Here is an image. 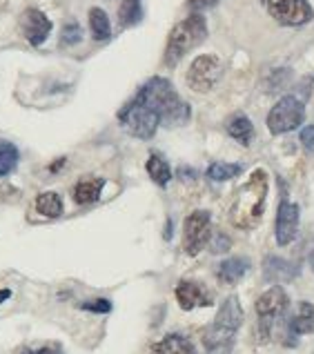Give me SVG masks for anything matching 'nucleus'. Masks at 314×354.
<instances>
[{"instance_id": "obj_1", "label": "nucleus", "mask_w": 314, "mask_h": 354, "mask_svg": "<svg viewBox=\"0 0 314 354\" xmlns=\"http://www.w3.org/2000/svg\"><path fill=\"white\" fill-rule=\"evenodd\" d=\"M270 192V176L266 169H255L250 178L239 187L230 205V223L239 230H255L266 212Z\"/></svg>"}, {"instance_id": "obj_2", "label": "nucleus", "mask_w": 314, "mask_h": 354, "mask_svg": "<svg viewBox=\"0 0 314 354\" xmlns=\"http://www.w3.org/2000/svg\"><path fill=\"white\" fill-rule=\"evenodd\" d=\"M136 98L160 118V125H167V127L185 125L192 116L190 105L176 94L174 85H172L167 78H160V76L149 78L147 83L138 89Z\"/></svg>"}, {"instance_id": "obj_3", "label": "nucleus", "mask_w": 314, "mask_h": 354, "mask_svg": "<svg viewBox=\"0 0 314 354\" xmlns=\"http://www.w3.org/2000/svg\"><path fill=\"white\" fill-rule=\"evenodd\" d=\"M243 323V308L239 297H228L221 303V308L216 312L212 326L203 332V346L210 354H221L225 352L232 341H234L237 332Z\"/></svg>"}, {"instance_id": "obj_4", "label": "nucleus", "mask_w": 314, "mask_h": 354, "mask_svg": "<svg viewBox=\"0 0 314 354\" xmlns=\"http://www.w3.org/2000/svg\"><path fill=\"white\" fill-rule=\"evenodd\" d=\"M207 38V20L201 14H190L185 20H181L178 25L169 32L167 45L163 60L167 67H176L178 60L185 54H190L192 49L198 47Z\"/></svg>"}, {"instance_id": "obj_5", "label": "nucleus", "mask_w": 314, "mask_h": 354, "mask_svg": "<svg viewBox=\"0 0 314 354\" xmlns=\"http://www.w3.org/2000/svg\"><path fill=\"white\" fill-rule=\"evenodd\" d=\"M288 308H290V297L281 286H272L257 299L255 312H257L259 343H268L272 339V330H275L277 321L288 312Z\"/></svg>"}, {"instance_id": "obj_6", "label": "nucleus", "mask_w": 314, "mask_h": 354, "mask_svg": "<svg viewBox=\"0 0 314 354\" xmlns=\"http://www.w3.org/2000/svg\"><path fill=\"white\" fill-rule=\"evenodd\" d=\"M118 123L123 125L134 138L149 140L156 134V129L160 127V118L151 112L147 105L140 103L138 98H134L118 112Z\"/></svg>"}, {"instance_id": "obj_7", "label": "nucleus", "mask_w": 314, "mask_h": 354, "mask_svg": "<svg viewBox=\"0 0 314 354\" xmlns=\"http://www.w3.org/2000/svg\"><path fill=\"white\" fill-rule=\"evenodd\" d=\"M221 76H223L221 58L214 54H201L198 58L192 60L185 80H187V87L192 89V92L207 94L219 85Z\"/></svg>"}, {"instance_id": "obj_8", "label": "nucleus", "mask_w": 314, "mask_h": 354, "mask_svg": "<svg viewBox=\"0 0 314 354\" xmlns=\"http://www.w3.org/2000/svg\"><path fill=\"white\" fill-rule=\"evenodd\" d=\"M306 118V105L299 96H283L268 114V129L272 134H288V131L301 127Z\"/></svg>"}, {"instance_id": "obj_9", "label": "nucleus", "mask_w": 314, "mask_h": 354, "mask_svg": "<svg viewBox=\"0 0 314 354\" xmlns=\"http://www.w3.org/2000/svg\"><path fill=\"white\" fill-rule=\"evenodd\" d=\"M261 5L283 27H301L314 18L308 0H261Z\"/></svg>"}, {"instance_id": "obj_10", "label": "nucleus", "mask_w": 314, "mask_h": 354, "mask_svg": "<svg viewBox=\"0 0 314 354\" xmlns=\"http://www.w3.org/2000/svg\"><path fill=\"white\" fill-rule=\"evenodd\" d=\"M212 239V218L210 212L196 209L183 223V250L187 257H198L207 248Z\"/></svg>"}, {"instance_id": "obj_11", "label": "nucleus", "mask_w": 314, "mask_h": 354, "mask_svg": "<svg viewBox=\"0 0 314 354\" xmlns=\"http://www.w3.org/2000/svg\"><path fill=\"white\" fill-rule=\"evenodd\" d=\"M20 29H23V36L27 38L29 45L40 47L52 34V20H49L40 9L29 7L20 14Z\"/></svg>"}, {"instance_id": "obj_12", "label": "nucleus", "mask_w": 314, "mask_h": 354, "mask_svg": "<svg viewBox=\"0 0 314 354\" xmlns=\"http://www.w3.org/2000/svg\"><path fill=\"white\" fill-rule=\"evenodd\" d=\"M297 234H299V205L283 198L277 209V225H275L277 245L281 248L290 245L297 239Z\"/></svg>"}, {"instance_id": "obj_13", "label": "nucleus", "mask_w": 314, "mask_h": 354, "mask_svg": "<svg viewBox=\"0 0 314 354\" xmlns=\"http://www.w3.org/2000/svg\"><path fill=\"white\" fill-rule=\"evenodd\" d=\"M174 295H176L178 306L183 308L185 312L194 310V308H207V306L214 303V299H212V295L207 292L205 286H201V283L190 281V279L178 281Z\"/></svg>"}, {"instance_id": "obj_14", "label": "nucleus", "mask_w": 314, "mask_h": 354, "mask_svg": "<svg viewBox=\"0 0 314 354\" xmlns=\"http://www.w3.org/2000/svg\"><path fill=\"white\" fill-rule=\"evenodd\" d=\"M314 332V303L301 301L299 306L292 312V317L288 321V335H290V346H295L297 337L312 335Z\"/></svg>"}, {"instance_id": "obj_15", "label": "nucleus", "mask_w": 314, "mask_h": 354, "mask_svg": "<svg viewBox=\"0 0 314 354\" xmlns=\"http://www.w3.org/2000/svg\"><path fill=\"white\" fill-rule=\"evenodd\" d=\"M299 266L297 263H290L288 259H281L270 254L263 259V279L270 283H288L295 281L299 277Z\"/></svg>"}, {"instance_id": "obj_16", "label": "nucleus", "mask_w": 314, "mask_h": 354, "mask_svg": "<svg viewBox=\"0 0 314 354\" xmlns=\"http://www.w3.org/2000/svg\"><path fill=\"white\" fill-rule=\"evenodd\" d=\"M252 268L250 259L246 257H232V259H225L219 263L216 268V277L221 283H225V286H234V283H239L243 277L248 274Z\"/></svg>"}, {"instance_id": "obj_17", "label": "nucleus", "mask_w": 314, "mask_h": 354, "mask_svg": "<svg viewBox=\"0 0 314 354\" xmlns=\"http://www.w3.org/2000/svg\"><path fill=\"white\" fill-rule=\"evenodd\" d=\"M151 354H196V348L187 337L172 332L151 346Z\"/></svg>"}, {"instance_id": "obj_18", "label": "nucleus", "mask_w": 314, "mask_h": 354, "mask_svg": "<svg viewBox=\"0 0 314 354\" xmlns=\"http://www.w3.org/2000/svg\"><path fill=\"white\" fill-rule=\"evenodd\" d=\"M225 129H228V134L237 140V143H241V145H252V140H255V125H252V120L246 116V114H234L230 120H228V125H225Z\"/></svg>"}, {"instance_id": "obj_19", "label": "nucleus", "mask_w": 314, "mask_h": 354, "mask_svg": "<svg viewBox=\"0 0 314 354\" xmlns=\"http://www.w3.org/2000/svg\"><path fill=\"white\" fill-rule=\"evenodd\" d=\"M105 180L103 178H80L74 185V201L78 205H92L100 198Z\"/></svg>"}, {"instance_id": "obj_20", "label": "nucleus", "mask_w": 314, "mask_h": 354, "mask_svg": "<svg viewBox=\"0 0 314 354\" xmlns=\"http://www.w3.org/2000/svg\"><path fill=\"white\" fill-rule=\"evenodd\" d=\"M145 169H147L149 178L154 180L158 187H165L169 180H172V167L167 165V160L160 156V154H151L147 158Z\"/></svg>"}, {"instance_id": "obj_21", "label": "nucleus", "mask_w": 314, "mask_h": 354, "mask_svg": "<svg viewBox=\"0 0 314 354\" xmlns=\"http://www.w3.org/2000/svg\"><path fill=\"white\" fill-rule=\"evenodd\" d=\"M89 29H92V36H94V40H98V43H103V40H107L111 36L109 16L100 7L89 9Z\"/></svg>"}, {"instance_id": "obj_22", "label": "nucleus", "mask_w": 314, "mask_h": 354, "mask_svg": "<svg viewBox=\"0 0 314 354\" xmlns=\"http://www.w3.org/2000/svg\"><path fill=\"white\" fill-rule=\"evenodd\" d=\"M36 209L47 218H58L63 216V198L56 192H43L36 196Z\"/></svg>"}, {"instance_id": "obj_23", "label": "nucleus", "mask_w": 314, "mask_h": 354, "mask_svg": "<svg viewBox=\"0 0 314 354\" xmlns=\"http://www.w3.org/2000/svg\"><path fill=\"white\" fill-rule=\"evenodd\" d=\"M140 20H143V5H140V0H123L118 9L120 27H134Z\"/></svg>"}, {"instance_id": "obj_24", "label": "nucleus", "mask_w": 314, "mask_h": 354, "mask_svg": "<svg viewBox=\"0 0 314 354\" xmlns=\"http://www.w3.org/2000/svg\"><path fill=\"white\" fill-rule=\"evenodd\" d=\"M18 147L14 143H9V140H3L0 138V176H7L12 174L18 165Z\"/></svg>"}, {"instance_id": "obj_25", "label": "nucleus", "mask_w": 314, "mask_h": 354, "mask_svg": "<svg viewBox=\"0 0 314 354\" xmlns=\"http://www.w3.org/2000/svg\"><path fill=\"white\" fill-rule=\"evenodd\" d=\"M241 165L239 163H212L207 167V178L214 180V183H223V180H230L241 174Z\"/></svg>"}, {"instance_id": "obj_26", "label": "nucleus", "mask_w": 314, "mask_h": 354, "mask_svg": "<svg viewBox=\"0 0 314 354\" xmlns=\"http://www.w3.org/2000/svg\"><path fill=\"white\" fill-rule=\"evenodd\" d=\"M80 40H83V29H80L78 23H67L63 27V32H60V45H67V47H72V45H78Z\"/></svg>"}, {"instance_id": "obj_27", "label": "nucleus", "mask_w": 314, "mask_h": 354, "mask_svg": "<svg viewBox=\"0 0 314 354\" xmlns=\"http://www.w3.org/2000/svg\"><path fill=\"white\" fill-rule=\"evenodd\" d=\"M80 310H85V312H94V315H107V312H111V301H107V299L85 301V303H80Z\"/></svg>"}, {"instance_id": "obj_28", "label": "nucleus", "mask_w": 314, "mask_h": 354, "mask_svg": "<svg viewBox=\"0 0 314 354\" xmlns=\"http://www.w3.org/2000/svg\"><path fill=\"white\" fill-rule=\"evenodd\" d=\"M207 245H210L212 252H214V254H223V252H228V250H230L232 243H230V239H228L225 234H223V232H219V234L214 236V241L210 239Z\"/></svg>"}, {"instance_id": "obj_29", "label": "nucleus", "mask_w": 314, "mask_h": 354, "mask_svg": "<svg viewBox=\"0 0 314 354\" xmlns=\"http://www.w3.org/2000/svg\"><path fill=\"white\" fill-rule=\"evenodd\" d=\"M301 145L308 151H314V125H308L301 129Z\"/></svg>"}, {"instance_id": "obj_30", "label": "nucleus", "mask_w": 314, "mask_h": 354, "mask_svg": "<svg viewBox=\"0 0 314 354\" xmlns=\"http://www.w3.org/2000/svg\"><path fill=\"white\" fill-rule=\"evenodd\" d=\"M219 3H221V0H187V5H190V9H194V14L203 12V9L214 7Z\"/></svg>"}, {"instance_id": "obj_31", "label": "nucleus", "mask_w": 314, "mask_h": 354, "mask_svg": "<svg viewBox=\"0 0 314 354\" xmlns=\"http://www.w3.org/2000/svg\"><path fill=\"white\" fill-rule=\"evenodd\" d=\"M20 354H63V348L60 346H45V348H38V350H23Z\"/></svg>"}, {"instance_id": "obj_32", "label": "nucleus", "mask_w": 314, "mask_h": 354, "mask_svg": "<svg viewBox=\"0 0 314 354\" xmlns=\"http://www.w3.org/2000/svg\"><path fill=\"white\" fill-rule=\"evenodd\" d=\"M9 297H12V290H0V303L7 301Z\"/></svg>"}, {"instance_id": "obj_33", "label": "nucleus", "mask_w": 314, "mask_h": 354, "mask_svg": "<svg viewBox=\"0 0 314 354\" xmlns=\"http://www.w3.org/2000/svg\"><path fill=\"white\" fill-rule=\"evenodd\" d=\"M60 165H65V158H60V160H56V163L52 165V167H49V171H54V174H56V171H58V167Z\"/></svg>"}, {"instance_id": "obj_34", "label": "nucleus", "mask_w": 314, "mask_h": 354, "mask_svg": "<svg viewBox=\"0 0 314 354\" xmlns=\"http://www.w3.org/2000/svg\"><path fill=\"white\" fill-rule=\"evenodd\" d=\"M312 270H314V261H312Z\"/></svg>"}]
</instances>
